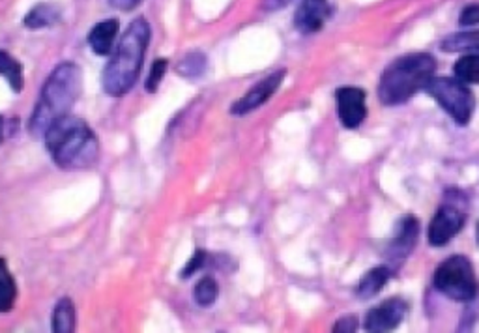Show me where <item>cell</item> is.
Masks as SVG:
<instances>
[{
    "label": "cell",
    "mask_w": 479,
    "mask_h": 333,
    "mask_svg": "<svg viewBox=\"0 0 479 333\" xmlns=\"http://www.w3.org/2000/svg\"><path fill=\"white\" fill-rule=\"evenodd\" d=\"M150 36L152 31L145 17H137L130 22L126 34L120 40L116 51L102 76L104 90L109 96L120 98L135 86L140 76L142 62H145Z\"/></svg>",
    "instance_id": "cell-1"
},
{
    "label": "cell",
    "mask_w": 479,
    "mask_h": 333,
    "mask_svg": "<svg viewBox=\"0 0 479 333\" xmlns=\"http://www.w3.org/2000/svg\"><path fill=\"white\" fill-rule=\"evenodd\" d=\"M83 92V71L74 62L59 64L47 77L31 118V133L45 135L57 121L69 114Z\"/></svg>",
    "instance_id": "cell-2"
},
{
    "label": "cell",
    "mask_w": 479,
    "mask_h": 333,
    "mask_svg": "<svg viewBox=\"0 0 479 333\" xmlns=\"http://www.w3.org/2000/svg\"><path fill=\"white\" fill-rule=\"evenodd\" d=\"M45 145L53 161L66 171L86 169L98 159V137L81 118L66 114L45 131Z\"/></svg>",
    "instance_id": "cell-3"
},
{
    "label": "cell",
    "mask_w": 479,
    "mask_h": 333,
    "mask_svg": "<svg viewBox=\"0 0 479 333\" xmlns=\"http://www.w3.org/2000/svg\"><path fill=\"white\" fill-rule=\"evenodd\" d=\"M437 60L427 53H414L395 58L380 77L378 98L384 105H401L414 94L425 90L435 77Z\"/></svg>",
    "instance_id": "cell-4"
},
{
    "label": "cell",
    "mask_w": 479,
    "mask_h": 333,
    "mask_svg": "<svg viewBox=\"0 0 479 333\" xmlns=\"http://www.w3.org/2000/svg\"><path fill=\"white\" fill-rule=\"evenodd\" d=\"M433 284L438 292L451 298L453 302H474L477 296V277L470 258L463 255H453L446 258L437 268Z\"/></svg>",
    "instance_id": "cell-5"
},
{
    "label": "cell",
    "mask_w": 479,
    "mask_h": 333,
    "mask_svg": "<svg viewBox=\"0 0 479 333\" xmlns=\"http://www.w3.org/2000/svg\"><path fill=\"white\" fill-rule=\"evenodd\" d=\"M425 92L453 118L455 124H470L475 98L466 83L457 77H433L425 86Z\"/></svg>",
    "instance_id": "cell-6"
},
{
    "label": "cell",
    "mask_w": 479,
    "mask_h": 333,
    "mask_svg": "<svg viewBox=\"0 0 479 333\" xmlns=\"http://www.w3.org/2000/svg\"><path fill=\"white\" fill-rule=\"evenodd\" d=\"M465 220L466 216L459 206H455L453 202L442 204L429 223V244L433 248H444L446 244H449L465 227Z\"/></svg>",
    "instance_id": "cell-7"
},
{
    "label": "cell",
    "mask_w": 479,
    "mask_h": 333,
    "mask_svg": "<svg viewBox=\"0 0 479 333\" xmlns=\"http://www.w3.org/2000/svg\"><path fill=\"white\" fill-rule=\"evenodd\" d=\"M335 102H338V114L345 128L356 130L362 126L367 116L366 92L357 86H341L335 92Z\"/></svg>",
    "instance_id": "cell-8"
},
{
    "label": "cell",
    "mask_w": 479,
    "mask_h": 333,
    "mask_svg": "<svg viewBox=\"0 0 479 333\" xmlns=\"http://www.w3.org/2000/svg\"><path fill=\"white\" fill-rule=\"evenodd\" d=\"M406 313H409V303L401 298H390L386 302H382L380 305H376L375 309H371L366 317L364 328L375 333L393 331L401 326Z\"/></svg>",
    "instance_id": "cell-9"
},
{
    "label": "cell",
    "mask_w": 479,
    "mask_h": 333,
    "mask_svg": "<svg viewBox=\"0 0 479 333\" xmlns=\"http://www.w3.org/2000/svg\"><path fill=\"white\" fill-rule=\"evenodd\" d=\"M420 238V223L414 216H404L397 221L392 240L386 249L390 265H401L402 260L411 256Z\"/></svg>",
    "instance_id": "cell-10"
},
{
    "label": "cell",
    "mask_w": 479,
    "mask_h": 333,
    "mask_svg": "<svg viewBox=\"0 0 479 333\" xmlns=\"http://www.w3.org/2000/svg\"><path fill=\"white\" fill-rule=\"evenodd\" d=\"M285 76H286L285 69H277V71H274V74H270L268 77L258 81L248 94H244V96L232 105L230 112L236 114V116H244V114H248V112L265 105L274 96V94L279 90Z\"/></svg>",
    "instance_id": "cell-11"
},
{
    "label": "cell",
    "mask_w": 479,
    "mask_h": 333,
    "mask_svg": "<svg viewBox=\"0 0 479 333\" xmlns=\"http://www.w3.org/2000/svg\"><path fill=\"white\" fill-rule=\"evenodd\" d=\"M331 15L328 0H302L294 14V27L302 34H315L322 31Z\"/></svg>",
    "instance_id": "cell-12"
},
{
    "label": "cell",
    "mask_w": 479,
    "mask_h": 333,
    "mask_svg": "<svg viewBox=\"0 0 479 333\" xmlns=\"http://www.w3.org/2000/svg\"><path fill=\"white\" fill-rule=\"evenodd\" d=\"M116 34H118V21L116 19H105V21L98 22V25H95L88 34L90 50L100 57H109L113 51Z\"/></svg>",
    "instance_id": "cell-13"
},
{
    "label": "cell",
    "mask_w": 479,
    "mask_h": 333,
    "mask_svg": "<svg viewBox=\"0 0 479 333\" xmlns=\"http://www.w3.org/2000/svg\"><path fill=\"white\" fill-rule=\"evenodd\" d=\"M393 277V268L392 265H382L373 270H369L364 279L356 284V296L362 300H369L376 296L382 289L386 287V283Z\"/></svg>",
    "instance_id": "cell-14"
},
{
    "label": "cell",
    "mask_w": 479,
    "mask_h": 333,
    "mask_svg": "<svg viewBox=\"0 0 479 333\" xmlns=\"http://www.w3.org/2000/svg\"><path fill=\"white\" fill-rule=\"evenodd\" d=\"M60 8L57 4H50V3H41L38 6H34L27 17H25V27L31 31H38V29H47V27H53L60 21Z\"/></svg>",
    "instance_id": "cell-15"
},
{
    "label": "cell",
    "mask_w": 479,
    "mask_h": 333,
    "mask_svg": "<svg viewBox=\"0 0 479 333\" xmlns=\"http://www.w3.org/2000/svg\"><path fill=\"white\" fill-rule=\"evenodd\" d=\"M440 50L444 53H459V51H479V29L457 32L444 38L440 41Z\"/></svg>",
    "instance_id": "cell-16"
},
{
    "label": "cell",
    "mask_w": 479,
    "mask_h": 333,
    "mask_svg": "<svg viewBox=\"0 0 479 333\" xmlns=\"http://www.w3.org/2000/svg\"><path fill=\"white\" fill-rule=\"evenodd\" d=\"M17 300V284L8 270L5 258H0V313H8Z\"/></svg>",
    "instance_id": "cell-17"
},
{
    "label": "cell",
    "mask_w": 479,
    "mask_h": 333,
    "mask_svg": "<svg viewBox=\"0 0 479 333\" xmlns=\"http://www.w3.org/2000/svg\"><path fill=\"white\" fill-rule=\"evenodd\" d=\"M53 331L55 333H71L76 329V307L69 298L57 302L53 311Z\"/></svg>",
    "instance_id": "cell-18"
},
{
    "label": "cell",
    "mask_w": 479,
    "mask_h": 333,
    "mask_svg": "<svg viewBox=\"0 0 479 333\" xmlns=\"http://www.w3.org/2000/svg\"><path fill=\"white\" fill-rule=\"evenodd\" d=\"M0 76L8 81L15 94L23 90V66L6 51H0Z\"/></svg>",
    "instance_id": "cell-19"
},
{
    "label": "cell",
    "mask_w": 479,
    "mask_h": 333,
    "mask_svg": "<svg viewBox=\"0 0 479 333\" xmlns=\"http://www.w3.org/2000/svg\"><path fill=\"white\" fill-rule=\"evenodd\" d=\"M455 77L461 79L466 85L479 83V55H466L461 57L453 66Z\"/></svg>",
    "instance_id": "cell-20"
},
{
    "label": "cell",
    "mask_w": 479,
    "mask_h": 333,
    "mask_svg": "<svg viewBox=\"0 0 479 333\" xmlns=\"http://www.w3.org/2000/svg\"><path fill=\"white\" fill-rule=\"evenodd\" d=\"M206 69V57L203 53H189L185 55L180 64H178V74L182 77H189V79H195L201 77Z\"/></svg>",
    "instance_id": "cell-21"
},
{
    "label": "cell",
    "mask_w": 479,
    "mask_h": 333,
    "mask_svg": "<svg viewBox=\"0 0 479 333\" xmlns=\"http://www.w3.org/2000/svg\"><path fill=\"white\" fill-rule=\"evenodd\" d=\"M218 294H220V289H218V283H215L213 277H203L194 289V296H195V302L201 305V307H210L215 303V300H218Z\"/></svg>",
    "instance_id": "cell-22"
},
{
    "label": "cell",
    "mask_w": 479,
    "mask_h": 333,
    "mask_svg": "<svg viewBox=\"0 0 479 333\" xmlns=\"http://www.w3.org/2000/svg\"><path fill=\"white\" fill-rule=\"evenodd\" d=\"M167 68H169V60L167 58H158L154 64H152V69H150V74H149V79L145 83V88L147 92H156L158 86L161 85L165 74H167Z\"/></svg>",
    "instance_id": "cell-23"
},
{
    "label": "cell",
    "mask_w": 479,
    "mask_h": 333,
    "mask_svg": "<svg viewBox=\"0 0 479 333\" xmlns=\"http://www.w3.org/2000/svg\"><path fill=\"white\" fill-rule=\"evenodd\" d=\"M206 256H208L206 251H203V249L195 251L194 258H191L189 263L184 266V270H182V277H184V279H185V277H191L194 274H197L201 268H204V265H206Z\"/></svg>",
    "instance_id": "cell-24"
},
{
    "label": "cell",
    "mask_w": 479,
    "mask_h": 333,
    "mask_svg": "<svg viewBox=\"0 0 479 333\" xmlns=\"http://www.w3.org/2000/svg\"><path fill=\"white\" fill-rule=\"evenodd\" d=\"M459 25L461 27H475L479 25V4H470L461 12L459 17Z\"/></svg>",
    "instance_id": "cell-25"
},
{
    "label": "cell",
    "mask_w": 479,
    "mask_h": 333,
    "mask_svg": "<svg viewBox=\"0 0 479 333\" xmlns=\"http://www.w3.org/2000/svg\"><path fill=\"white\" fill-rule=\"evenodd\" d=\"M356 328H357V320H356L354 317H345V319H341V320L335 322L333 331H335V333H341V331H356Z\"/></svg>",
    "instance_id": "cell-26"
},
{
    "label": "cell",
    "mask_w": 479,
    "mask_h": 333,
    "mask_svg": "<svg viewBox=\"0 0 479 333\" xmlns=\"http://www.w3.org/2000/svg\"><path fill=\"white\" fill-rule=\"evenodd\" d=\"M109 3L113 8H116L120 12H131L142 3V0H109Z\"/></svg>",
    "instance_id": "cell-27"
},
{
    "label": "cell",
    "mask_w": 479,
    "mask_h": 333,
    "mask_svg": "<svg viewBox=\"0 0 479 333\" xmlns=\"http://www.w3.org/2000/svg\"><path fill=\"white\" fill-rule=\"evenodd\" d=\"M291 0H265V6L268 10H277V8H283L285 4H289Z\"/></svg>",
    "instance_id": "cell-28"
},
{
    "label": "cell",
    "mask_w": 479,
    "mask_h": 333,
    "mask_svg": "<svg viewBox=\"0 0 479 333\" xmlns=\"http://www.w3.org/2000/svg\"><path fill=\"white\" fill-rule=\"evenodd\" d=\"M3 137H5V121L3 116H0V142H3Z\"/></svg>",
    "instance_id": "cell-29"
},
{
    "label": "cell",
    "mask_w": 479,
    "mask_h": 333,
    "mask_svg": "<svg viewBox=\"0 0 479 333\" xmlns=\"http://www.w3.org/2000/svg\"><path fill=\"white\" fill-rule=\"evenodd\" d=\"M475 240H477V246H479V223H477V229H475Z\"/></svg>",
    "instance_id": "cell-30"
}]
</instances>
